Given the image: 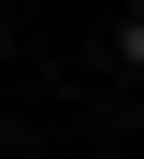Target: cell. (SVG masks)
Segmentation results:
<instances>
[{
  "instance_id": "1",
  "label": "cell",
  "mask_w": 144,
  "mask_h": 159,
  "mask_svg": "<svg viewBox=\"0 0 144 159\" xmlns=\"http://www.w3.org/2000/svg\"><path fill=\"white\" fill-rule=\"evenodd\" d=\"M115 72H144V0H130V15H115Z\"/></svg>"
}]
</instances>
